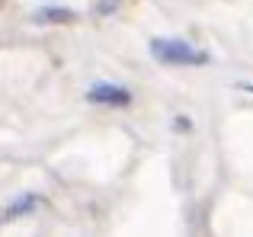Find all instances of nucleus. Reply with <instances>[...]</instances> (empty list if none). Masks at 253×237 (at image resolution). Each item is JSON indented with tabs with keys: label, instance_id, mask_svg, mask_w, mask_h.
Segmentation results:
<instances>
[{
	"label": "nucleus",
	"instance_id": "4",
	"mask_svg": "<svg viewBox=\"0 0 253 237\" xmlns=\"http://www.w3.org/2000/svg\"><path fill=\"white\" fill-rule=\"evenodd\" d=\"M32 205H39V199H36V196H26V199L13 202V205H10V212H3V215H0V221H13V218H19V215L32 212Z\"/></svg>",
	"mask_w": 253,
	"mask_h": 237
},
{
	"label": "nucleus",
	"instance_id": "1",
	"mask_svg": "<svg viewBox=\"0 0 253 237\" xmlns=\"http://www.w3.org/2000/svg\"><path fill=\"white\" fill-rule=\"evenodd\" d=\"M151 55L164 64H179V68H202L209 64V55L196 45L183 42V39H154L151 42Z\"/></svg>",
	"mask_w": 253,
	"mask_h": 237
},
{
	"label": "nucleus",
	"instance_id": "5",
	"mask_svg": "<svg viewBox=\"0 0 253 237\" xmlns=\"http://www.w3.org/2000/svg\"><path fill=\"white\" fill-rule=\"evenodd\" d=\"M244 90H250V93H253V87H250V83H244Z\"/></svg>",
	"mask_w": 253,
	"mask_h": 237
},
{
	"label": "nucleus",
	"instance_id": "3",
	"mask_svg": "<svg viewBox=\"0 0 253 237\" xmlns=\"http://www.w3.org/2000/svg\"><path fill=\"white\" fill-rule=\"evenodd\" d=\"M32 19L36 23H58V26H64V23H74V10H64V6H42V10H36L32 13Z\"/></svg>",
	"mask_w": 253,
	"mask_h": 237
},
{
	"label": "nucleus",
	"instance_id": "2",
	"mask_svg": "<svg viewBox=\"0 0 253 237\" xmlns=\"http://www.w3.org/2000/svg\"><path fill=\"white\" fill-rule=\"evenodd\" d=\"M86 100L96 103V106H116V109H122V106H128V103H131V93L125 87H116V83H96V87L86 90Z\"/></svg>",
	"mask_w": 253,
	"mask_h": 237
}]
</instances>
